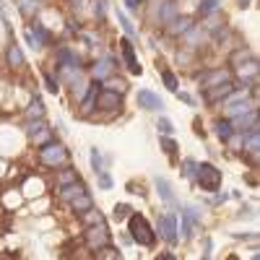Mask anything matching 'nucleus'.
Masks as SVG:
<instances>
[{
    "mask_svg": "<svg viewBox=\"0 0 260 260\" xmlns=\"http://www.w3.org/2000/svg\"><path fill=\"white\" fill-rule=\"evenodd\" d=\"M130 237H133V242L143 244V247H151V244L156 242L154 229H151V224L146 221V216H141V213H133L130 216Z\"/></svg>",
    "mask_w": 260,
    "mask_h": 260,
    "instance_id": "1",
    "label": "nucleus"
},
{
    "mask_svg": "<svg viewBox=\"0 0 260 260\" xmlns=\"http://www.w3.org/2000/svg\"><path fill=\"white\" fill-rule=\"evenodd\" d=\"M39 159H42V164L55 166V169H57L60 164H65V161H68V151H65V146H63V143L50 141V143H44V146L39 148Z\"/></svg>",
    "mask_w": 260,
    "mask_h": 260,
    "instance_id": "2",
    "label": "nucleus"
},
{
    "mask_svg": "<svg viewBox=\"0 0 260 260\" xmlns=\"http://www.w3.org/2000/svg\"><path fill=\"white\" fill-rule=\"evenodd\" d=\"M195 180H198V185H201L203 190H219V185H221V172H219L213 164H198Z\"/></svg>",
    "mask_w": 260,
    "mask_h": 260,
    "instance_id": "3",
    "label": "nucleus"
},
{
    "mask_svg": "<svg viewBox=\"0 0 260 260\" xmlns=\"http://www.w3.org/2000/svg\"><path fill=\"white\" fill-rule=\"evenodd\" d=\"M83 242L89 244L91 250H99V247H107L110 244V229L102 224H94V226H86V234H83Z\"/></svg>",
    "mask_w": 260,
    "mask_h": 260,
    "instance_id": "4",
    "label": "nucleus"
},
{
    "mask_svg": "<svg viewBox=\"0 0 260 260\" xmlns=\"http://www.w3.org/2000/svg\"><path fill=\"white\" fill-rule=\"evenodd\" d=\"M94 107L97 110H104V112H115V110L122 107V94H117V91H112V89H102L94 97Z\"/></svg>",
    "mask_w": 260,
    "mask_h": 260,
    "instance_id": "5",
    "label": "nucleus"
},
{
    "mask_svg": "<svg viewBox=\"0 0 260 260\" xmlns=\"http://www.w3.org/2000/svg\"><path fill=\"white\" fill-rule=\"evenodd\" d=\"M159 234L169 242V244H175L177 242V216L175 213H164V216H159Z\"/></svg>",
    "mask_w": 260,
    "mask_h": 260,
    "instance_id": "6",
    "label": "nucleus"
},
{
    "mask_svg": "<svg viewBox=\"0 0 260 260\" xmlns=\"http://www.w3.org/2000/svg\"><path fill=\"white\" fill-rule=\"evenodd\" d=\"M120 52H122V60H125V65L133 75H138L141 73V63L135 60V50H133V44L130 39H120Z\"/></svg>",
    "mask_w": 260,
    "mask_h": 260,
    "instance_id": "7",
    "label": "nucleus"
},
{
    "mask_svg": "<svg viewBox=\"0 0 260 260\" xmlns=\"http://www.w3.org/2000/svg\"><path fill=\"white\" fill-rule=\"evenodd\" d=\"M138 104L143 107V110H148V112H161L164 110L161 97H156L154 91H148V89H143L141 94H138Z\"/></svg>",
    "mask_w": 260,
    "mask_h": 260,
    "instance_id": "8",
    "label": "nucleus"
},
{
    "mask_svg": "<svg viewBox=\"0 0 260 260\" xmlns=\"http://www.w3.org/2000/svg\"><path fill=\"white\" fill-rule=\"evenodd\" d=\"M198 221H201V213H198V208H193V206L182 208V237H190L193 224H198Z\"/></svg>",
    "mask_w": 260,
    "mask_h": 260,
    "instance_id": "9",
    "label": "nucleus"
},
{
    "mask_svg": "<svg viewBox=\"0 0 260 260\" xmlns=\"http://www.w3.org/2000/svg\"><path fill=\"white\" fill-rule=\"evenodd\" d=\"M232 91H234L232 81H226L221 86H211V89H206V102H221V99H226L232 94Z\"/></svg>",
    "mask_w": 260,
    "mask_h": 260,
    "instance_id": "10",
    "label": "nucleus"
},
{
    "mask_svg": "<svg viewBox=\"0 0 260 260\" xmlns=\"http://www.w3.org/2000/svg\"><path fill=\"white\" fill-rule=\"evenodd\" d=\"M83 193H86V188L81 185V182H73V185H63V193H60V201L70 203V201H75L78 195H83Z\"/></svg>",
    "mask_w": 260,
    "mask_h": 260,
    "instance_id": "11",
    "label": "nucleus"
},
{
    "mask_svg": "<svg viewBox=\"0 0 260 260\" xmlns=\"http://www.w3.org/2000/svg\"><path fill=\"white\" fill-rule=\"evenodd\" d=\"M213 130H216V135L221 141H232V135H234L232 120H216V122H213Z\"/></svg>",
    "mask_w": 260,
    "mask_h": 260,
    "instance_id": "12",
    "label": "nucleus"
},
{
    "mask_svg": "<svg viewBox=\"0 0 260 260\" xmlns=\"http://www.w3.org/2000/svg\"><path fill=\"white\" fill-rule=\"evenodd\" d=\"M232 75H229L226 70H213V73H208V75H203V86L206 89H211V86H221V83H226Z\"/></svg>",
    "mask_w": 260,
    "mask_h": 260,
    "instance_id": "13",
    "label": "nucleus"
},
{
    "mask_svg": "<svg viewBox=\"0 0 260 260\" xmlns=\"http://www.w3.org/2000/svg\"><path fill=\"white\" fill-rule=\"evenodd\" d=\"M70 208L78 213V216H81V213H86V211H91V208H94V203H91V195H89V193L78 195L75 201H70Z\"/></svg>",
    "mask_w": 260,
    "mask_h": 260,
    "instance_id": "14",
    "label": "nucleus"
},
{
    "mask_svg": "<svg viewBox=\"0 0 260 260\" xmlns=\"http://www.w3.org/2000/svg\"><path fill=\"white\" fill-rule=\"evenodd\" d=\"M29 135H32V141H47L50 138V130L39 120V122H32V125H29Z\"/></svg>",
    "mask_w": 260,
    "mask_h": 260,
    "instance_id": "15",
    "label": "nucleus"
},
{
    "mask_svg": "<svg viewBox=\"0 0 260 260\" xmlns=\"http://www.w3.org/2000/svg\"><path fill=\"white\" fill-rule=\"evenodd\" d=\"M161 151H164V154L169 156L172 161L177 159V143L169 138V135H161Z\"/></svg>",
    "mask_w": 260,
    "mask_h": 260,
    "instance_id": "16",
    "label": "nucleus"
},
{
    "mask_svg": "<svg viewBox=\"0 0 260 260\" xmlns=\"http://www.w3.org/2000/svg\"><path fill=\"white\" fill-rule=\"evenodd\" d=\"M156 190H159V195L164 198V201H175V198H172V188H169V182H166L164 177H156Z\"/></svg>",
    "mask_w": 260,
    "mask_h": 260,
    "instance_id": "17",
    "label": "nucleus"
},
{
    "mask_svg": "<svg viewBox=\"0 0 260 260\" xmlns=\"http://www.w3.org/2000/svg\"><path fill=\"white\" fill-rule=\"evenodd\" d=\"M57 182H60V188H63V185H73V182H78V175H75V169H70V166H68V169L60 172Z\"/></svg>",
    "mask_w": 260,
    "mask_h": 260,
    "instance_id": "18",
    "label": "nucleus"
},
{
    "mask_svg": "<svg viewBox=\"0 0 260 260\" xmlns=\"http://www.w3.org/2000/svg\"><path fill=\"white\" fill-rule=\"evenodd\" d=\"M94 75H97L99 81H102V78H107V75H112V63H110V60H102V63H97Z\"/></svg>",
    "mask_w": 260,
    "mask_h": 260,
    "instance_id": "19",
    "label": "nucleus"
},
{
    "mask_svg": "<svg viewBox=\"0 0 260 260\" xmlns=\"http://www.w3.org/2000/svg\"><path fill=\"white\" fill-rule=\"evenodd\" d=\"M8 63H11L13 68H19V65L24 63V55H21V47H19V44H13V47L8 50Z\"/></svg>",
    "mask_w": 260,
    "mask_h": 260,
    "instance_id": "20",
    "label": "nucleus"
},
{
    "mask_svg": "<svg viewBox=\"0 0 260 260\" xmlns=\"http://www.w3.org/2000/svg\"><path fill=\"white\" fill-rule=\"evenodd\" d=\"M190 29V19H175L172 21V29H169V34H185Z\"/></svg>",
    "mask_w": 260,
    "mask_h": 260,
    "instance_id": "21",
    "label": "nucleus"
},
{
    "mask_svg": "<svg viewBox=\"0 0 260 260\" xmlns=\"http://www.w3.org/2000/svg\"><path fill=\"white\" fill-rule=\"evenodd\" d=\"M117 257V252L107 244V247H99V250H94V260H115Z\"/></svg>",
    "mask_w": 260,
    "mask_h": 260,
    "instance_id": "22",
    "label": "nucleus"
},
{
    "mask_svg": "<svg viewBox=\"0 0 260 260\" xmlns=\"http://www.w3.org/2000/svg\"><path fill=\"white\" fill-rule=\"evenodd\" d=\"M219 11V0H203L201 3V16H211Z\"/></svg>",
    "mask_w": 260,
    "mask_h": 260,
    "instance_id": "23",
    "label": "nucleus"
},
{
    "mask_svg": "<svg viewBox=\"0 0 260 260\" xmlns=\"http://www.w3.org/2000/svg\"><path fill=\"white\" fill-rule=\"evenodd\" d=\"M250 60H252V55H250L247 50H239V52H234V55H232V60H229V63H232V65L237 68L239 63H250Z\"/></svg>",
    "mask_w": 260,
    "mask_h": 260,
    "instance_id": "24",
    "label": "nucleus"
},
{
    "mask_svg": "<svg viewBox=\"0 0 260 260\" xmlns=\"http://www.w3.org/2000/svg\"><path fill=\"white\" fill-rule=\"evenodd\" d=\"M91 166H94V172H97V175H99V172H104V159H102V154H99V148L91 151Z\"/></svg>",
    "mask_w": 260,
    "mask_h": 260,
    "instance_id": "25",
    "label": "nucleus"
},
{
    "mask_svg": "<svg viewBox=\"0 0 260 260\" xmlns=\"http://www.w3.org/2000/svg\"><path fill=\"white\" fill-rule=\"evenodd\" d=\"M161 81L166 83V89L177 91V78H175V73H172V70H161Z\"/></svg>",
    "mask_w": 260,
    "mask_h": 260,
    "instance_id": "26",
    "label": "nucleus"
},
{
    "mask_svg": "<svg viewBox=\"0 0 260 260\" xmlns=\"http://www.w3.org/2000/svg\"><path fill=\"white\" fill-rule=\"evenodd\" d=\"M117 19H120V26H122V29H125V32L133 37V34H135V29H133L130 19H128V16H125V13H122V11H117Z\"/></svg>",
    "mask_w": 260,
    "mask_h": 260,
    "instance_id": "27",
    "label": "nucleus"
},
{
    "mask_svg": "<svg viewBox=\"0 0 260 260\" xmlns=\"http://www.w3.org/2000/svg\"><path fill=\"white\" fill-rule=\"evenodd\" d=\"M128 216H130V206L117 203V206H115V219H117V221H122V219H128Z\"/></svg>",
    "mask_w": 260,
    "mask_h": 260,
    "instance_id": "28",
    "label": "nucleus"
},
{
    "mask_svg": "<svg viewBox=\"0 0 260 260\" xmlns=\"http://www.w3.org/2000/svg\"><path fill=\"white\" fill-rule=\"evenodd\" d=\"M159 130H161V135H172V133H175V125H172V120L161 117V120H159Z\"/></svg>",
    "mask_w": 260,
    "mask_h": 260,
    "instance_id": "29",
    "label": "nucleus"
},
{
    "mask_svg": "<svg viewBox=\"0 0 260 260\" xmlns=\"http://www.w3.org/2000/svg\"><path fill=\"white\" fill-rule=\"evenodd\" d=\"M29 115H32V117H42L44 115V104L37 99V102H32V107H29Z\"/></svg>",
    "mask_w": 260,
    "mask_h": 260,
    "instance_id": "30",
    "label": "nucleus"
},
{
    "mask_svg": "<svg viewBox=\"0 0 260 260\" xmlns=\"http://www.w3.org/2000/svg\"><path fill=\"white\" fill-rule=\"evenodd\" d=\"M182 169H185V177H190V180H195V172H198V164L188 159L185 164H182Z\"/></svg>",
    "mask_w": 260,
    "mask_h": 260,
    "instance_id": "31",
    "label": "nucleus"
},
{
    "mask_svg": "<svg viewBox=\"0 0 260 260\" xmlns=\"http://www.w3.org/2000/svg\"><path fill=\"white\" fill-rule=\"evenodd\" d=\"M44 83H47V89L52 91V94H57V89H60V83L55 81V75H52V73H44Z\"/></svg>",
    "mask_w": 260,
    "mask_h": 260,
    "instance_id": "32",
    "label": "nucleus"
},
{
    "mask_svg": "<svg viewBox=\"0 0 260 260\" xmlns=\"http://www.w3.org/2000/svg\"><path fill=\"white\" fill-rule=\"evenodd\" d=\"M99 185L102 188H112V180H110V175H107V172H99Z\"/></svg>",
    "mask_w": 260,
    "mask_h": 260,
    "instance_id": "33",
    "label": "nucleus"
},
{
    "mask_svg": "<svg viewBox=\"0 0 260 260\" xmlns=\"http://www.w3.org/2000/svg\"><path fill=\"white\" fill-rule=\"evenodd\" d=\"M125 3H128V11H133V13L141 8V0H125Z\"/></svg>",
    "mask_w": 260,
    "mask_h": 260,
    "instance_id": "34",
    "label": "nucleus"
},
{
    "mask_svg": "<svg viewBox=\"0 0 260 260\" xmlns=\"http://www.w3.org/2000/svg\"><path fill=\"white\" fill-rule=\"evenodd\" d=\"M154 260H177V257H175L172 252H161V255H156Z\"/></svg>",
    "mask_w": 260,
    "mask_h": 260,
    "instance_id": "35",
    "label": "nucleus"
},
{
    "mask_svg": "<svg viewBox=\"0 0 260 260\" xmlns=\"http://www.w3.org/2000/svg\"><path fill=\"white\" fill-rule=\"evenodd\" d=\"M250 3V0H239V6H247Z\"/></svg>",
    "mask_w": 260,
    "mask_h": 260,
    "instance_id": "36",
    "label": "nucleus"
}]
</instances>
